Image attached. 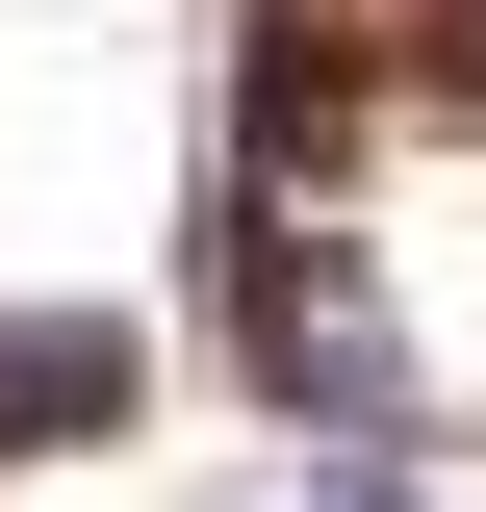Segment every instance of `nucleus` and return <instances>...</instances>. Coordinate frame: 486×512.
Here are the masks:
<instances>
[{"label":"nucleus","mask_w":486,"mask_h":512,"mask_svg":"<svg viewBox=\"0 0 486 512\" xmlns=\"http://www.w3.org/2000/svg\"><path fill=\"white\" fill-rule=\"evenodd\" d=\"M231 359L282 384L307 436H410V333H384V282L333 231H231Z\"/></svg>","instance_id":"f257e3e1"},{"label":"nucleus","mask_w":486,"mask_h":512,"mask_svg":"<svg viewBox=\"0 0 486 512\" xmlns=\"http://www.w3.org/2000/svg\"><path fill=\"white\" fill-rule=\"evenodd\" d=\"M128 384H154V333H128V308H0V461H103Z\"/></svg>","instance_id":"f03ea898"}]
</instances>
